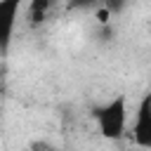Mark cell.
Returning a JSON list of instances; mask_svg holds the SVG:
<instances>
[{
	"label": "cell",
	"mask_w": 151,
	"mask_h": 151,
	"mask_svg": "<svg viewBox=\"0 0 151 151\" xmlns=\"http://www.w3.org/2000/svg\"><path fill=\"white\" fill-rule=\"evenodd\" d=\"M127 5H130V0H101V7H106V9L111 12V17L123 14V12L127 9Z\"/></svg>",
	"instance_id": "obj_5"
},
{
	"label": "cell",
	"mask_w": 151,
	"mask_h": 151,
	"mask_svg": "<svg viewBox=\"0 0 151 151\" xmlns=\"http://www.w3.org/2000/svg\"><path fill=\"white\" fill-rule=\"evenodd\" d=\"M94 120H97V130L104 139H109V142L123 139L125 130H127V99H125V94H116L106 104L97 106Z\"/></svg>",
	"instance_id": "obj_1"
},
{
	"label": "cell",
	"mask_w": 151,
	"mask_h": 151,
	"mask_svg": "<svg viewBox=\"0 0 151 151\" xmlns=\"http://www.w3.org/2000/svg\"><path fill=\"white\" fill-rule=\"evenodd\" d=\"M52 5H54V0H28V7H26V21H28V26L45 24Z\"/></svg>",
	"instance_id": "obj_4"
},
{
	"label": "cell",
	"mask_w": 151,
	"mask_h": 151,
	"mask_svg": "<svg viewBox=\"0 0 151 151\" xmlns=\"http://www.w3.org/2000/svg\"><path fill=\"white\" fill-rule=\"evenodd\" d=\"M132 139L139 149L151 151V111H149V99L144 97L134 111V123H132Z\"/></svg>",
	"instance_id": "obj_3"
},
{
	"label": "cell",
	"mask_w": 151,
	"mask_h": 151,
	"mask_svg": "<svg viewBox=\"0 0 151 151\" xmlns=\"http://www.w3.org/2000/svg\"><path fill=\"white\" fill-rule=\"evenodd\" d=\"M28 151H57V149L52 144H47V142H33L28 146Z\"/></svg>",
	"instance_id": "obj_7"
},
{
	"label": "cell",
	"mask_w": 151,
	"mask_h": 151,
	"mask_svg": "<svg viewBox=\"0 0 151 151\" xmlns=\"http://www.w3.org/2000/svg\"><path fill=\"white\" fill-rule=\"evenodd\" d=\"M146 99H149V111H151V94H146Z\"/></svg>",
	"instance_id": "obj_8"
},
{
	"label": "cell",
	"mask_w": 151,
	"mask_h": 151,
	"mask_svg": "<svg viewBox=\"0 0 151 151\" xmlns=\"http://www.w3.org/2000/svg\"><path fill=\"white\" fill-rule=\"evenodd\" d=\"M24 0H0V54H7Z\"/></svg>",
	"instance_id": "obj_2"
},
{
	"label": "cell",
	"mask_w": 151,
	"mask_h": 151,
	"mask_svg": "<svg viewBox=\"0 0 151 151\" xmlns=\"http://www.w3.org/2000/svg\"><path fill=\"white\" fill-rule=\"evenodd\" d=\"M97 5H101V0H68L71 9H97Z\"/></svg>",
	"instance_id": "obj_6"
}]
</instances>
